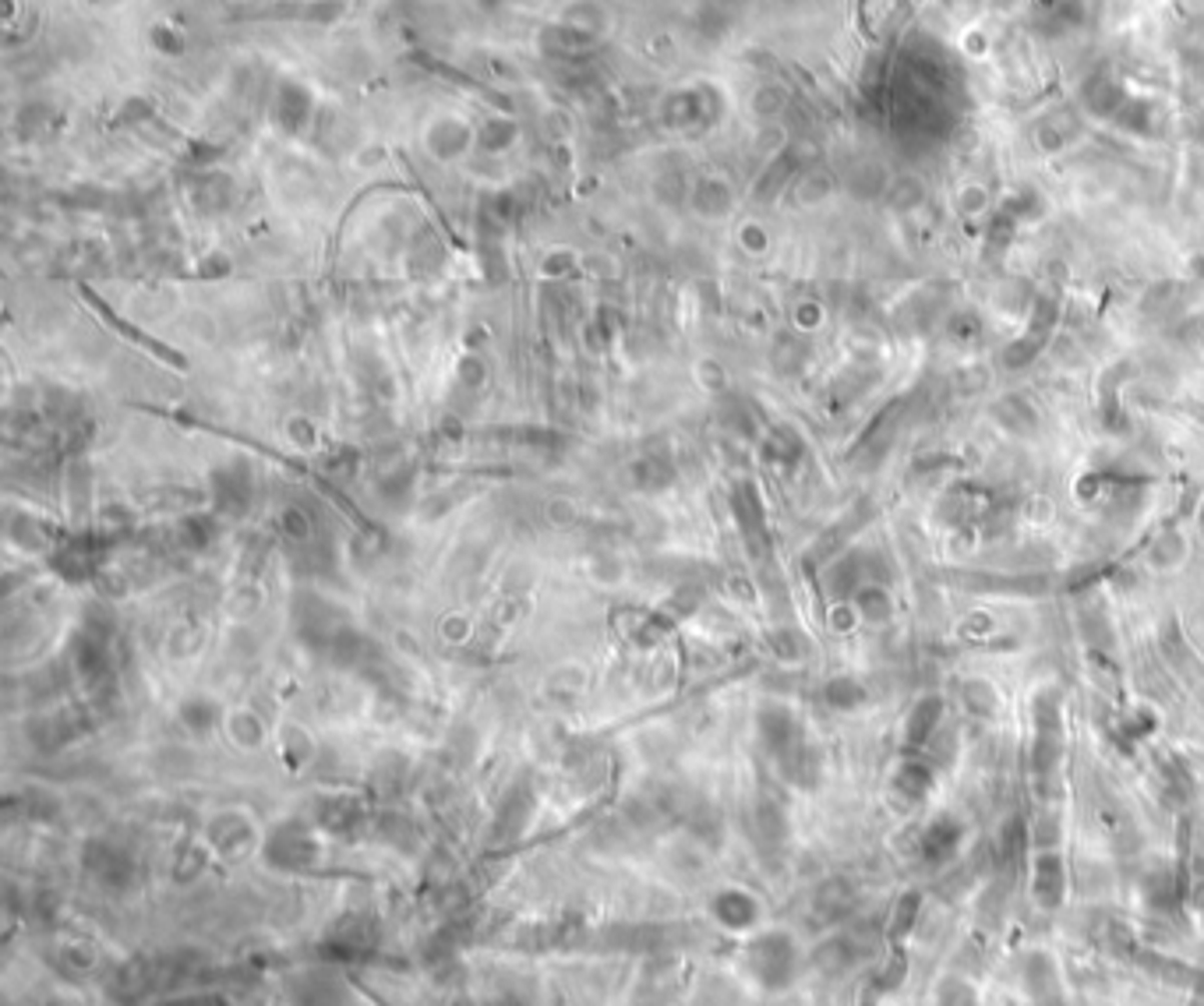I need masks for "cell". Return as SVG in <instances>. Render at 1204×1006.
Listing matches in <instances>:
<instances>
[{"mask_svg":"<svg viewBox=\"0 0 1204 1006\" xmlns=\"http://www.w3.org/2000/svg\"><path fill=\"white\" fill-rule=\"evenodd\" d=\"M82 865L89 869V876L99 883L103 890H128L135 883L138 869L128 855L120 848L106 841H92L89 848L82 851Z\"/></svg>","mask_w":1204,"mask_h":1006,"instance_id":"cell-2","label":"cell"},{"mask_svg":"<svg viewBox=\"0 0 1204 1006\" xmlns=\"http://www.w3.org/2000/svg\"><path fill=\"white\" fill-rule=\"evenodd\" d=\"M940 721H943V700H940V696H929V700H922L919 707L912 710V717H908V746H926L929 738H933V731L940 728Z\"/></svg>","mask_w":1204,"mask_h":1006,"instance_id":"cell-7","label":"cell"},{"mask_svg":"<svg viewBox=\"0 0 1204 1006\" xmlns=\"http://www.w3.org/2000/svg\"><path fill=\"white\" fill-rule=\"evenodd\" d=\"M929 784H933V774H929V767L919 760H908L905 767L894 774V791L905 795L908 802H919V798L929 791Z\"/></svg>","mask_w":1204,"mask_h":1006,"instance_id":"cell-11","label":"cell"},{"mask_svg":"<svg viewBox=\"0 0 1204 1006\" xmlns=\"http://www.w3.org/2000/svg\"><path fill=\"white\" fill-rule=\"evenodd\" d=\"M961 844V827L954 820H936L933 827L922 834V855L926 862H943V858L954 855V848Z\"/></svg>","mask_w":1204,"mask_h":1006,"instance_id":"cell-6","label":"cell"},{"mask_svg":"<svg viewBox=\"0 0 1204 1006\" xmlns=\"http://www.w3.org/2000/svg\"><path fill=\"white\" fill-rule=\"evenodd\" d=\"M855 608H859L862 619H866V622H876V626H880V622H887V619L894 615L891 594H887L883 587H862L859 594H855Z\"/></svg>","mask_w":1204,"mask_h":1006,"instance_id":"cell-13","label":"cell"},{"mask_svg":"<svg viewBox=\"0 0 1204 1006\" xmlns=\"http://www.w3.org/2000/svg\"><path fill=\"white\" fill-rule=\"evenodd\" d=\"M487 1006H523V1003H519V999H509V996H505V999H494V1003H487Z\"/></svg>","mask_w":1204,"mask_h":1006,"instance_id":"cell-16","label":"cell"},{"mask_svg":"<svg viewBox=\"0 0 1204 1006\" xmlns=\"http://www.w3.org/2000/svg\"><path fill=\"white\" fill-rule=\"evenodd\" d=\"M1201 134H1204V127H1201Z\"/></svg>","mask_w":1204,"mask_h":1006,"instance_id":"cell-17","label":"cell"},{"mask_svg":"<svg viewBox=\"0 0 1204 1006\" xmlns=\"http://www.w3.org/2000/svg\"><path fill=\"white\" fill-rule=\"evenodd\" d=\"M827 700H831V707L848 710V707H859V703L866 700V693H862V686L855 679H834L831 686H827Z\"/></svg>","mask_w":1204,"mask_h":1006,"instance_id":"cell-14","label":"cell"},{"mask_svg":"<svg viewBox=\"0 0 1204 1006\" xmlns=\"http://www.w3.org/2000/svg\"><path fill=\"white\" fill-rule=\"evenodd\" d=\"M219 707L205 696H191V700L180 703V724H184L191 735H209L212 728L219 724Z\"/></svg>","mask_w":1204,"mask_h":1006,"instance_id":"cell-10","label":"cell"},{"mask_svg":"<svg viewBox=\"0 0 1204 1006\" xmlns=\"http://www.w3.org/2000/svg\"><path fill=\"white\" fill-rule=\"evenodd\" d=\"M996 417H1000V424L1014 434H1032L1035 427H1039V413H1035L1032 402L1021 399V395H1007V399L996 402Z\"/></svg>","mask_w":1204,"mask_h":1006,"instance_id":"cell-8","label":"cell"},{"mask_svg":"<svg viewBox=\"0 0 1204 1006\" xmlns=\"http://www.w3.org/2000/svg\"><path fill=\"white\" fill-rule=\"evenodd\" d=\"M898 417H901V402H894V406H887V410H883L880 417H876L873 424H869L866 431H862V438H859V452H862V455H866V452L880 455L883 448L891 445L894 431H898Z\"/></svg>","mask_w":1204,"mask_h":1006,"instance_id":"cell-9","label":"cell"},{"mask_svg":"<svg viewBox=\"0 0 1204 1006\" xmlns=\"http://www.w3.org/2000/svg\"><path fill=\"white\" fill-rule=\"evenodd\" d=\"M1035 897H1039L1046 908L1060 904V897H1063V862H1060V855H1053V851L1035 858Z\"/></svg>","mask_w":1204,"mask_h":1006,"instance_id":"cell-4","label":"cell"},{"mask_svg":"<svg viewBox=\"0 0 1204 1006\" xmlns=\"http://www.w3.org/2000/svg\"><path fill=\"white\" fill-rule=\"evenodd\" d=\"M269 858L279 865H307L314 862V844L307 834H300L297 827H286L283 834H276V841L269 844Z\"/></svg>","mask_w":1204,"mask_h":1006,"instance_id":"cell-5","label":"cell"},{"mask_svg":"<svg viewBox=\"0 0 1204 1006\" xmlns=\"http://www.w3.org/2000/svg\"><path fill=\"white\" fill-rule=\"evenodd\" d=\"M283 534L293 537V541H307V537H311V520H307L300 509H286V513H283Z\"/></svg>","mask_w":1204,"mask_h":1006,"instance_id":"cell-15","label":"cell"},{"mask_svg":"<svg viewBox=\"0 0 1204 1006\" xmlns=\"http://www.w3.org/2000/svg\"><path fill=\"white\" fill-rule=\"evenodd\" d=\"M714 915L728 929H749L756 922V901L742 890H725L714 897Z\"/></svg>","mask_w":1204,"mask_h":1006,"instance_id":"cell-3","label":"cell"},{"mask_svg":"<svg viewBox=\"0 0 1204 1006\" xmlns=\"http://www.w3.org/2000/svg\"><path fill=\"white\" fill-rule=\"evenodd\" d=\"M746 964L753 978L767 989H781L795 978V947L785 932H767V936L749 943Z\"/></svg>","mask_w":1204,"mask_h":1006,"instance_id":"cell-1","label":"cell"},{"mask_svg":"<svg viewBox=\"0 0 1204 1006\" xmlns=\"http://www.w3.org/2000/svg\"><path fill=\"white\" fill-rule=\"evenodd\" d=\"M866 587V583H862V559H838L834 562V569H831V576H827V590H831L834 597H848V594H859V590Z\"/></svg>","mask_w":1204,"mask_h":1006,"instance_id":"cell-12","label":"cell"}]
</instances>
